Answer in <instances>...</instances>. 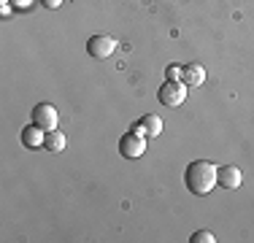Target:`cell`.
I'll list each match as a JSON object with an SVG mask.
<instances>
[{"instance_id": "6da1fadb", "label": "cell", "mask_w": 254, "mask_h": 243, "mask_svg": "<svg viewBox=\"0 0 254 243\" xmlns=\"http://www.w3.org/2000/svg\"><path fill=\"white\" fill-rule=\"evenodd\" d=\"M216 173H219V168L214 165V162L208 160H195L190 162L184 170V184L187 189H190L192 194H211L216 186Z\"/></svg>"}, {"instance_id": "7a4b0ae2", "label": "cell", "mask_w": 254, "mask_h": 243, "mask_svg": "<svg viewBox=\"0 0 254 243\" xmlns=\"http://www.w3.org/2000/svg\"><path fill=\"white\" fill-rule=\"evenodd\" d=\"M157 100L165 108H179L187 100V84L184 81H165L157 92Z\"/></svg>"}, {"instance_id": "3957f363", "label": "cell", "mask_w": 254, "mask_h": 243, "mask_svg": "<svg viewBox=\"0 0 254 243\" xmlns=\"http://www.w3.org/2000/svg\"><path fill=\"white\" fill-rule=\"evenodd\" d=\"M119 154L127 157V160H138V157L146 154V135H141V132H127L122 135V141H119Z\"/></svg>"}, {"instance_id": "277c9868", "label": "cell", "mask_w": 254, "mask_h": 243, "mask_svg": "<svg viewBox=\"0 0 254 243\" xmlns=\"http://www.w3.org/2000/svg\"><path fill=\"white\" fill-rule=\"evenodd\" d=\"M33 124H38L41 130H46V132L57 130V124H60L57 108H54L52 103H38V106L33 108Z\"/></svg>"}, {"instance_id": "5b68a950", "label": "cell", "mask_w": 254, "mask_h": 243, "mask_svg": "<svg viewBox=\"0 0 254 243\" xmlns=\"http://www.w3.org/2000/svg\"><path fill=\"white\" fill-rule=\"evenodd\" d=\"M87 52L95 60H106L117 52V38H111V35H92L87 41Z\"/></svg>"}, {"instance_id": "8992f818", "label": "cell", "mask_w": 254, "mask_h": 243, "mask_svg": "<svg viewBox=\"0 0 254 243\" xmlns=\"http://www.w3.org/2000/svg\"><path fill=\"white\" fill-rule=\"evenodd\" d=\"M216 184H219L222 189L233 192V189H238V186L244 184V173H241L235 165H222L219 173H216Z\"/></svg>"}, {"instance_id": "52a82bcc", "label": "cell", "mask_w": 254, "mask_h": 243, "mask_svg": "<svg viewBox=\"0 0 254 243\" xmlns=\"http://www.w3.org/2000/svg\"><path fill=\"white\" fill-rule=\"evenodd\" d=\"M132 130L141 132V135H146V138H157L162 132V119L157 117V114H146V117H141L135 124H132Z\"/></svg>"}, {"instance_id": "ba28073f", "label": "cell", "mask_w": 254, "mask_h": 243, "mask_svg": "<svg viewBox=\"0 0 254 243\" xmlns=\"http://www.w3.org/2000/svg\"><path fill=\"white\" fill-rule=\"evenodd\" d=\"M22 146L25 149H41L46 146V130H41L38 124H30L22 130Z\"/></svg>"}, {"instance_id": "9c48e42d", "label": "cell", "mask_w": 254, "mask_h": 243, "mask_svg": "<svg viewBox=\"0 0 254 243\" xmlns=\"http://www.w3.org/2000/svg\"><path fill=\"white\" fill-rule=\"evenodd\" d=\"M181 81H184L187 87H203V81H205V68H203V65H197V62L184 65Z\"/></svg>"}, {"instance_id": "30bf717a", "label": "cell", "mask_w": 254, "mask_h": 243, "mask_svg": "<svg viewBox=\"0 0 254 243\" xmlns=\"http://www.w3.org/2000/svg\"><path fill=\"white\" fill-rule=\"evenodd\" d=\"M65 143H68V141H65L63 132H60V130H52V132H46V146H44V149H49V151H54V154H60V151L65 149Z\"/></svg>"}, {"instance_id": "8fae6325", "label": "cell", "mask_w": 254, "mask_h": 243, "mask_svg": "<svg viewBox=\"0 0 254 243\" xmlns=\"http://www.w3.org/2000/svg\"><path fill=\"white\" fill-rule=\"evenodd\" d=\"M190 241L192 243H214L216 238H214V233H211V230H197V233H192Z\"/></svg>"}, {"instance_id": "7c38bea8", "label": "cell", "mask_w": 254, "mask_h": 243, "mask_svg": "<svg viewBox=\"0 0 254 243\" xmlns=\"http://www.w3.org/2000/svg\"><path fill=\"white\" fill-rule=\"evenodd\" d=\"M181 73H184V65H168L165 81H181Z\"/></svg>"}, {"instance_id": "4fadbf2b", "label": "cell", "mask_w": 254, "mask_h": 243, "mask_svg": "<svg viewBox=\"0 0 254 243\" xmlns=\"http://www.w3.org/2000/svg\"><path fill=\"white\" fill-rule=\"evenodd\" d=\"M41 5H44V8H60L63 0H41Z\"/></svg>"}, {"instance_id": "5bb4252c", "label": "cell", "mask_w": 254, "mask_h": 243, "mask_svg": "<svg viewBox=\"0 0 254 243\" xmlns=\"http://www.w3.org/2000/svg\"><path fill=\"white\" fill-rule=\"evenodd\" d=\"M0 14L8 16V14H11V3H3V5H0Z\"/></svg>"}, {"instance_id": "9a60e30c", "label": "cell", "mask_w": 254, "mask_h": 243, "mask_svg": "<svg viewBox=\"0 0 254 243\" xmlns=\"http://www.w3.org/2000/svg\"><path fill=\"white\" fill-rule=\"evenodd\" d=\"M14 3L19 5V8H27V5H30V0H14Z\"/></svg>"}, {"instance_id": "2e32d148", "label": "cell", "mask_w": 254, "mask_h": 243, "mask_svg": "<svg viewBox=\"0 0 254 243\" xmlns=\"http://www.w3.org/2000/svg\"><path fill=\"white\" fill-rule=\"evenodd\" d=\"M3 3H8V0H3Z\"/></svg>"}]
</instances>
